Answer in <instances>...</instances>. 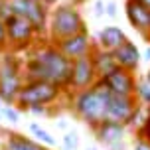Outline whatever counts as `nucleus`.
<instances>
[{
  "label": "nucleus",
  "instance_id": "17",
  "mask_svg": "<svg viewBox=\"0 0 150 150\" xmlns=\"http://www.w3.org/2000/svg\"><path fill=\"white\" fill-rule=\"evenodd\" d=\"M4 150H50L47 146L32 140L28 136L20 134V132H6V138H4Z\"/></svg>",
  "mask_w": 150,
  "mask_h": 150
},
{
  "label": "nucleus",
  "instance_id": "15",
  "mask_svg": "<svg viewBox=\"0 0 150 150\" xmlns=\"http://www.w3.org/2000/svg\"><path fill=\"white\" fill-rule=\"evenodd\" d=\"M127 40H128L127 34L120 30L119 26H107V28H103V30L99 32L97 45L101 50H107V52H115V50H119Z\"/></svg>",
  "mask_w": 150,
  "mask_h": 150
},
{
  "label": "nucleus",
  "instance_id": "20",
  "mask_svg": "<svg viewBox=\"0 0 150 150\" xmlns=\"http://www.w3.org/2000/svg\"><path fill=\"white\" fill-rule=\"evenodd\" d=\"M136 136L150 142V109H148V112H146V117H144L142 125H140V127H138V130H136Z\"/></svg>",
  "mask_w": 150,
  "mask_h": 150
},
{
  "label": "nucleus",
  "instance_id": "3",
  "mask_svg": "<svg viewBox=\"0 0 150 150\" xmlns=\"http://www.w3.org/2000/svg\"><path fill=\"white\" fill-rule=\"evenodd\" d=\"M81 32H87V26H85L81 12L73 4H59L50 14L47 34L53 44H57L65 38H71L75 34H81Z\"/></svg>",
  "mask_w": 150,
  "mask_h": 150
},
{
  "label": "nucleus",
  "instance_id": "2",
  "mask_svg": "<svg viewBox=\"0 0 150 150\" xmlns=\"http://www.w3.org/2000/svg\"><path fill=\"white\" fill-rule=\"evenodd\" d=\"M69 95V109L79 120H83L91 130L107 120V107L111 101V91L101 81H97L93 87L83 91L67 93Z\"/></svg>",
  "mask_w": 150,
  "mask_h": 150
},
{
  "label": "nucleus",
  "instance_id": "27",
  "mask_svg": "<svg viewBox=\"0 0 150 150\" xmlns=\"http://www.w3.org/2000/svg\"><path fill=\"white\" fill-rule=\"evenodd\" d=\"M28 112H34V115H50V107H32V109H28Z\"/></svg>",
  "mask_w": 150,
  "mask_h": 150
},
{
  "label": "nucleus",
  "instance_id": "14",
  "mask_svg": "<svg viewBox=\"0 0 150 150\" xmlns=\"http://www.w3.org/2000/svg\"><path fill=\"white\" fill-rule=\"evenodd\" d=\"M22 87V75H0V99L4 101V105H16Z\"/></svg>",
  "mask_w": 150,
  "mask_h": 150
},
{
  "label": "nucleus",
  "instance_id": "18",
  "mask_svg": "<svg viewBox=\"0 0 150 150\" xmlns=\"http://www.w3.org/2000/svg\"><path fill=\"white\" fill-rule=\"evenodd\" d=\"M30 132L38 138V142L40 144H44V146H47V148H52V146H55V138H53L45 128H42L38 122H30Z\"/></svg>",
  "mask_w": 150,
  "mask_h": 150
},
{
  "label": "nucleus",
  "instance_id": "4",
  "mask_svg": "<svg viewBox=\"0 0 150 150\" xmlns=\"http://www.w3.org/2000/svg\"><path fill=\"white\" fill-rule=\"evenodd\" d=\"M65 91L59 89L57 85L47 81H24V87L18 95L16 107L20 111H28L32 107H52Z\"/></svg>",
  "mask_w": 150,
  "mask_h": 150
},
{
  "label": "nucleus",
  "instance_id": "29",
  "mask_svg": "<svg viewBox=\"0 0 150 150\" xmlns=\"http://www.w3.org/2000/svg\"><path fill=\"white\" fill-rule=\"evenodd\" d=\"M134 2H138L140 6H144V8H148V10H150V0H134Z\"/></svg>",
  "mask_w": 150,
  "mask_h": 150
},
{
  "label": "nucleus",
  "instance_id": "1",
  "mask_svg": "<svg viewBox=\"0 0 150 150\" xmlns=\"http://www.w3.org/2000/svg\"><path fill=\"white\" fill-rule=\"evenodd\" d=\"M24 69L26 81H47L69 93L73 61L65 53H61V50L53 42L36 45L30 57L26 59Z\"/></svg>",
  "mask_w": 150,
  "mask_h": 150
},
{
  "label": "nucleus",
  "instance_id": "12",
  "mask_svg": "<svg viewBox=\"0 0 150 150\" xmlns=\"http://www.w3.org/2000/svg\"><path fill=\"white\" fill-rule=\"evenodd\" d=\"M125 14L128 24L134 28L138 34H142L146 40H150V10L140 6L134 0H127L125 4Z\"/></svg>",
  "mask_w": 150,
  "mask_h": 150
},
{
  "label": "nucleus",
  "instance_id": "30",
  "mask_svg": "<svg viewBox=\"0 0 150 150\" xmlns=\"http://www.w3.org/2000/svg\"><path fill=\"white\" fill-rule=\"evenodd\" d=\"M38 2H42L45 6H53V4H57V0H38Z\"/></svg>",
  "mask_w": 150,
  "mask_h": 150
},
{
  "label": "nucleus",
  "instance_id": "5",
  "mask_svg": "<svg viewBox=\"0 0 150 150\" xmlns=\"http://www.w3.org/2000/svg\"><path fill=\"white\" fill-rule=\"evenodd\" d=\"M8 12L16 16H22L34 26L38 36H44L50 26V10L45 4L38 0H10L8 2Z\"/></svg>",
  "mask_w": 150,
  "mask_h": 150
},
{
  "label": "nucleus",
  "instance_id": "7",
  "mask_svg": "<svg viewBox=\"0 0 150 150\" xmlns=\"http://www.w3.org/2000/svg\"><path fill=\"white\" fill-rule=\"evenodd\" d=\"M99 81L95 65H93V57L89 55H83L73 59V69H71V83H69V93L75 91H83L93 87Z\"/></svg>",
  "mask_w": 150,
  "mask_h": 150
},
{
  "label": "nucleus",
  "instance_id": "24",
  "mask_svg": "<svg viewBox=\"0 0 150 150\" xmlns=\"http://www.w3.org/2000/svg\"><path fill=\"white\" fill-rule=\"evenodd\" d=\"M117 2L115 0H109V2H105V14L109 16V18H117Z\"/></svg>",
  "mask_w": 150,
  "mask_h": 150
},
{
  "label": "nucleus",
  "instance_id": "21",
  "mask_svg": "<svg viewBox=\"0 0 150 150\" xmlns=\"http://www.w3.org/2000/svg\"><path fill=\"white\" fill-rule=\"evenodd\" d=\"M2 117L6 120H10V122H18L20 120V109L14 105H6V107H2Z\"/></svg>",
  "mask_w": 150,
  "mask_h": 150
},
{
  "label": "nucleus",
  "instance_id": "10",
  "mask_svg": "<svg viewBox=\"0 0 150 150\" xmlns=\"http://www.w3.org/2000/svg\"><path fill=\"white\" fill-rule=\"evenodd\" d=\"M125 132H127V127L120 125V122H112V120L101 122L93 130L95 138L109 150H125L127 148V144H125Z\"/></svg>",
  "mask_w": 150,
  "mask_h": 150
},
{
  "label": "nucleus",
  "instance_id": "23",
  "mask_svg": "<svg viewBox=\"0 0 150 150\" xmlns=\"http://www.w3.org/2000/svg\"><path fill=\"white\" fill-rule=\"evenodd\" d=\"M6 47H10V45H8V32H6L4 20L0 18V52H4Z\"/></svg>",
  "mask_w": 150,
  "mask_h": 150
},
{
  "label": "nucleus",
  "instance_id": "32",
  "mask_svg": "<svg viewBox=\"0 0 150 150\" xmlns=\"http://www.w3.org/2000/svg\"><path fill=\"white\" fill-rule=\"evenodd\" d=\"M144 79H146V81L150 83V67H148V71H146V73H144Z\"/></svg>",
  "mask_w": 150,
  "mask_h": 150
},
{
  "label": "nucleus",
  "instance_id": "33",
  "mask_svg": "<svg viewBox=\"0 0 150 150\" xmlns=\"http://www.w3.org/2000/svg\"><path fill=\"white\" fill-rule=\"evenodd\" d=\"M2 107H6V105H4V101L0 99V111H2Z\"/></svg>",
  "mask_w": 150,
  "mask_h": 150
},
{
  "label": "nucleus",
  "instance_id": "13",
  "mask_svg": "<svg viewBox=\"0 0 150 150\" xmlns=\"http://www.w3.org/2000/svg\"><path fill=\"white\" fill-rule=\"evenodd\" d=\"M112 55H115V59H117V65L122 67V69H127V71H130V73H134L136 69H138V65H140V61H142V52H140V50L136 47V44L130 42V40H127L119 50H115Z\"/></svg>",
  "mask_w": 150,
  "mask_h": 150
},
{
  "label": "nucleus",
  "instance_id": "36",
  "mask_svg": "<svg viewBox=\"0 0 150 150\" xmlns=\"http://www.w3.org/2000/svg\"><path fill=\"white\" fill-rule=\"evenodd\" d=\"M2 119H4V117H2V112H0V120H2Z\"/></svg>",
  "mask_w": 150,
  "mask_h": 150
},
{
  "label": "nucleus",
  "instance_id": "19",
  "mask_svg": "<svg viewBox=\"0 0 150 150\" xmlns=\"http://www.w3.org/2000/svg\"><path fill=\"white\" fill-rule=\"evenodd\" d=\"M134 97L138 99V103L144 105L146 109H150V83L146 79H136V93Z\"/></svg>",
  "mask_w": 150,
  "mask_h": 150
},
{
  "label": "nucleus",
  "instance_id": "34",
  "mask_svg": "<svg viewBox=\"0 0 150 150\" xmlns=\"http://www.w3.org/2000/svg\"><path fill=\"white\" fill-rule=\"evenodd\" d=\"M0 2H4V4H8V2H10V0H0Z\"/></svg>",
  "mask_w": 150,
  "mask_h": 150
},
{
  "label": "nucleus",
  "instance_id": "22",
  "mask_svg": "<svg viewBox=\"0 0 150 150\" xmlns=\"http://www.w3.org/2000/svg\"><path fill=\"white\" fill-rule=\"evenodd\" d=\"M79 146V138L75 132H65L63 134V148L65 150H77Z\"/></svg>",
  "mask_w": 150,
  "mask_h": 150
},
{
  "label": "nucleus",
  "instance_id": "35",
  "mask_svg": "<svg viewBox=\"0 0 150 150\" xmlns=\"http://www.w3.org/2000/svg\"><path fill=\"white\" fill-rule=\"evenodd\" d=\"M87 150H97V148H95V146H91V148H87Z\"/></svg>",
  "mask_w": 150,
  "mask_h": 150
},
{
  "label": "nucleus",
  "instance_id": "26",
  "mask_svg": "<svg viewBox=\"0 0 150 150\" xmlns=\"http://www.w3.org/2000/svg\"><path fill=\"white\" fill-rule=\"evenodd\" d=\"M132 150H150V142L148 140H142V138H136Z\"/></svg>",
  "mask_w": 150,
  "mask_h": 150
},
{
  "label": "nucleus",
  "instance_id": "9",
  "mask_svg": "<svg viewBox=\"0 0 150 150\" xmlns=\"http://www.w3.org/2000/svg\"><path fill=\"white\" fill-rule=\"evenodd\" d=\"M138 99L136 97H125V95H111L109 107H107V120L120 122L128 127V122L132 119V115L138 109Z\"/></svg>",
  "mask_w": 150,
  "mask_h": 150
},
{
  "label": "nucleus",
  "instance_id": "11",
  "mask_svg": "<svg viewBox=\"0 0 150 150\" xmlns=\"http://www.w3.org/2000/svg\"><path fill=\"white\" fill-rule=\"evenodd\" d=\"M55 45L71 61L77 59V57H83V55H89L93 52V47H95V44L91 42V38H89V32H81V34H75L71 38H65V40L57 42Z\"/></svg>",
  "mask_w": 150,
  "mask_h": 150
},
{
  "label": "nucleus",
  "instance_id": "8",
  "mask_svg": "<svg viewBox=\"0 0 150 150\" xmlns=\"http://www.w3.org/2000/svg\"><path fill=\"white\" fill-rule=\"evenodd\" d=\"M99 81L111 91V95H125V97H134L136 93V77L122 67H117L112 73L101 77Z\"/></svg>",
  "mask_w": 150,
  "mask_h": 150
},
{
  "label": "nucleus",
  "instance_id": "16",
  "mask_svg": "<svg viewBox=\"0 0 150 150\" xmlns=\"http://www.w3.org/2000/svg\"><path fill=\"white\" fill-rule=\"evenodd\" d=\"M91 57H93V65H95V71H97V77H105V75L112 73L115 69L119 67L117 65V59H115V55L112 52H107V50H101L97 44L93 47V52H91Z\"/></svg>",
  "mask_w": 150,
  "mask_h": 150
},
{
  "label": "nucleus",
  "instance_id": "6",
  "mask_svg": "<svg viewBox=\"0 0 150 150\" xmlns=\"http://www.w3.org/2000/svg\"><path fill=\"white\" fill-rule=\"evenodd\" d=\"M6 24V32H8V45L14 50H26L34 44V40L38 38L34 26H32L26 18L16 14H8L4 18Z\"/></svg>",
  "mask_w": 150,
  "mask_h": 150
},
{
  "label": "nucleus",
  "instance_id": "25",
  "mask_svg": "<svg viewBox=\"0 0 150 150\" xmlns=\"http://www.w3.org/2000/svg\"><path fill=\"white\" fill-rule=\"evenodd\" d=\"M93 14L97 16V18H101V16H105V2H101V0H97L95 2V6H93Z\"/></svg>",
  "mask_w": 150,
  "mask_h": 150
},
{
  "label": "nucleus",
  "instance_id": "28",
  "mask_svg": "<svg viewBox=\"0 0 150 150\" xmlns=\"http://www.w3.org/2000/svg\"><path fill=\"white\" fill-rule=\"evenodd\" d=\"M142 59L150 61V45H148V47H146V50H144V52H142Z\"/></svg>",
  "mask_w": 150,
  "mask_h": 150
},
{
  "label": "nucleus",
  "instance_id": "31",
  "mask_svg": "<svg viewBox=\"0 0 150 150\" xmlns=\"http://www.w3.org/2000/svg\"><path fill=\"white\" fill-rule=\"evenodd\" d=\"M57 127H59L61 130H65V128H67V122H65V120H59V122H57Z\"/></svg>",
  "mask_w": 150,
  "mask_h": 150
}]
</instances>
